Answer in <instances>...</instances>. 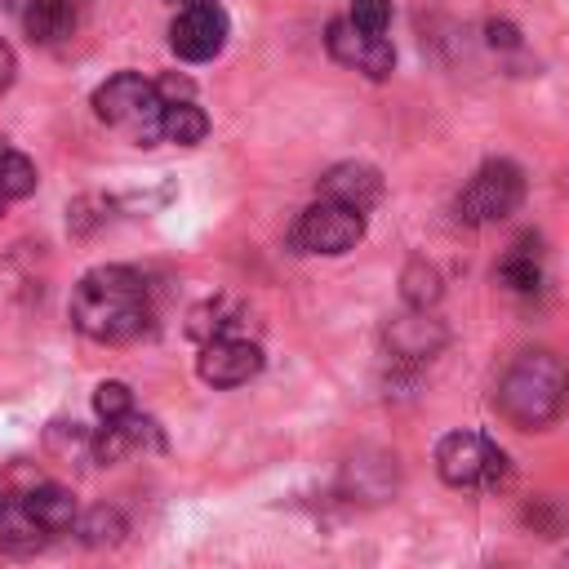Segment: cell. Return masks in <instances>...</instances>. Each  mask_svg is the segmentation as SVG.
Masks as SVG:
<instances>
[{
    "mask_svg": "<svg viewBox=\"0 0 569 569\" xmlns=\"http://www.w3.org/2000/svg\"><path fill=\"white\" fill-rule=\"evenodd\" d=\"M18 502H22V511L53 538V533H67V529H76V520H80V507H76V493L71 489H62V485H53V480H36L27 493H18Z\"/></svg>",
    "mask_w": 569,
    "mask_h": 569,
    "instance_id": "12",
    "label": "cell"
},
{
    "mask_svg": "<svg viewBox=\"0 0 569 569\" xmlns=\"http://www.w3.org/2000/svg\"><path fill=\"white\" fill-rule=\"evenodd\" d=\"M436 471L453 489H498L507 480V453L480 431H449L436 445Z\"/></svg>",
    "mask_w": 569,
    "mask_h": 569,
    "instance_id": "4",
    "label": "cell"
},
{
    "mask_svg": "<svg viewBox=\"0 0 569 569\" xmlns=\"http://www.w3.org/2000/svg\"><path fill=\"white\" fill-rule=\"evenodd\" d=\"M187 333L204 347L218 338H244V311L231 298H209L187 316Z\"/></svg>",
    "mask_w": 569,
    "mask_h": 569,
    "instance_id": "15",
    "label": "cell"
},
{
    "mask_svg": "<svg viewBox=\"0 0 569 569\" xmlns=\"http://www.w3.org/2000/svg\"><path fill=\"white\" fill-rule=\"evenodd\" d=\"M93 413H98L102 422H120V418L138 413V409H133V391H129L124 382H116V378L98 382V391H93Z\"/></svg>",
    "mask_w": 569,
    "mask_h": 569,
    "instance_id": "21",
    "label": "cell"
},
{
    "mask_svg": "<svg viewBox=\"0 0 569 569\" xmlns=\"http://www.w3.org/2000/svg\"><path fill=\"white\" fill-rule=\"evenodd\" d=\"M320 200H333V204H347L356 213H369L378 200H382V178L373 164H333L325 178H320Z\"/></svg>",
    "mask_w": 569,
    "mask_h": 569,
    "instance_id": "11",
    "label": "cell"
},
{
    "mask_svg": "<svg viewBox=\"0 0 569 569\" xmlns=\"http://www.w3.org/2000/svg\"><path fill=\"white\" fill-rule=\"evenodd\" d=\"M565 400H569V369L551 351L516 356L498 382V413L520 431H538L556 422Z\"/></svg>",
    "mask_w": 569,
    "mask_h": 569,
    "instance_id": "2",
    "label": "cell"
},
{
    "mask_svg": "<svg viewBox=\"0 0 569 569\" xmlns=\"http://www.w3.org/2000/svg\"><path fill=\"white\" fill-rule=\"evenodd\" d=\"M387 342H391L396 356L422 360V356H431V351L445 342V329H440L436 320H427V311H413V316H405V320H396V325L387 329Z\"/></svg>",
    "mask_w": 569,
    "mask_h": 569,
    "instance_id": "16",
    "label": "cell"
},
{
    "mask_svg": "<svg viewBox=\"0 0 569 569\" xmlns=\"http://www.w3.org/2000/svg\"><path fill=\"white\" fill-rule=\"evenodd\" d=\"M80 9H84V0H27L22 4L27 36L36 44H58L80 27Z\"/></svg>",
    "mask_w": 569,
    "mask_h": 569,
    "instance_id": "13",
    "label": "cell"
},
{
    "mask_svg": "<svg viewBox=\"0 0 569 569\" xmlns=\"http://www.w3.org/2000/svg\"><path fill=\"white\" fill-rule=\"evenodd\" d=\"M222 44H227V9L218 0H196L178 9L169 27V49L182 62H209L222 53Z\"/></svg>",
    "mask_w": 569,
    "mask_h": 569,
    "instance_id": "7",
    "label": "cell"
},
{
    "mask_svg": "<svg viewBox=\"0 0 569 569\" xmlns=\"http://www.w3.org/2000/svg\"><path fill=\"white\" fill-rule=\"evenodd\" d=\"M76 533L84 547H116L124 538V516L116 507H93L76 520Z\"/></svg>",
    "mask_w": 569,
    "mask_h": 569,
    "instance_id": "19",
    "label": "cell"
},
{
    "mask_svg": "<svg viewBox=\"0 0 569 569\" xmlns=\"http://www.w3.org/2000/svg\"><path fill=\"white\" fill-rule=\"evenodd\" d=\"M489 40H493V44H516V27H507V22H489Z\"/></svg>",
    "mask_w": 569,
    "mask_h": 569,
    "instance_id": "25",
    "label": "cell"
},
{
    "mask_svg": "<svg viewBox=\"0 0 569 569\" xmlns=\"http://www.w3.org/2000/svg\"><path fill=\"white\" fill-rule=\"evenodd\" d=\"M400 284H405L400 293H405V302H409L413 311H427V307L440 298V271H436L431 262H409Z\"/></svg>",
    "mask_w": 569,
    "mask_h": 569,
    "instance_id": "20",
    "label": "cell"
},
{
    "mask_svg": "<svg viewBox=\"0 0 569 569\" xmlns=\"http://www.w3.org/2000/svg\"><path fill=\"white\" fill-rule=\"evenodd\" d=\"M204 133H209V116H204L196 102H173V107H164V120H160V138H164V142L196 147Z\"/></svg>",
    "mask_w": 569,
    "mask_h": 569,
    "instance_id": "17",
    "label": "cell"
},
{
    "mask_svg": "<svg viewBox=\"0 0 569 569\" xmlns=\"http://www.w3.org/2000/svg\"><path fill=\"white\" fill-rule=\"evenodd\" d=\"M156 93H160L164 107H173V102H191V80H187V76H164V80H156Z\"/></svg>",
    "mask_w": 569,
    "mask_h": 569,
    "instance_id": "23",
    "label": "cell"
},
{
    "mask_svg": "<svg viewBox=\"0 0 569 569\" xmlns=\"http://www.w3.org/2000/svg\"><path fill=\"white\" fill-rule=\"evenodd\" d=\"M13 76H18V58H13V49L0 40V89H9Z\"/></svg>",
    "mask_w": 569,
    "mask_h": 569,
    "instance_id": "24",
    "label": "cell"
},
{
    "mask_svg": "<svg viewBox=\"0 0 569 569\" xmlns=\"http://www.w3.org/2000/svg\"><path fill=\"white\" fill-rule=\"evenodd\" d=\"M133 449H164L156 422L142 418V413H129V418H120V422H102L98 431H89V458L102 462V467L120 462V458L133 453Z\"/></svg>",
    "mask_w": 569,
    "mask_h": 569,
    "instance_id": "10",
    "label": "cell"
},
{
    "mask_svg": "<svg viewBox=\"0 0 569 569\" xmlns=\"http://www.w3.org/2000/svg\"><path fill=\"white\" fill-rule=\"evenodd\" d=\"M71 325L93 342H133L151 329V289L133 267H93L71 289Z\"/></svg>",
    "mask_w": 569,
    "mask_h": 569,
    "instance_id": "1",
    "label": "cell"
},
{
    "mask_svg": "<svg viewBox=\"0 0 569 569\" xmlns=\"http://www.w3.org/2000/svg\"><path fill=\"white\" fill-rule=\"evenodd\" d=\"M520 200H525V173H520V164H511V160H485L471 173V182L458 191V204L453 209H458L462 222L485 227V222L511 218L520 209Z\"/></svg>",
    "mask_w": 569,
    "mask_h": 569,
    "instance_id": "5",
    "label": "cell"
},
{
    "mask_svg": "<svg viewBox=\"0 0 569 569\" xmlns=\"http://www.w3.org/2000/svg\"><path fill=\"white\" fill-rule=\"evenodd\" d=\"M93 111L102 124L129 133L133 142L151 147L160 138V120H164V102L156 93V80H142L138 71H116L93 89Z\"/></svg>",
    "mask_w": 569,
    "mask_h": 569,
    "instance_id": "3",
    "label": "cell"
},
{
    "mask_svg": "<svg viewBox=\"0 0 569 569\" xmlns=\"http://www.w3.org/2000/svg\"><path fill=\"white\" fill-rule=\"evenodd\" d=\"M498 280L511 293H533L542 284V244L538 236H520L507 244V253L498 258Z\"/></svg>",
    "mask_w": 569,
    "mask_h": 569,
    "instance_id": "14",
    "label": "cell"
},
{
    "mask_svg": "<svg viewBox=\"0 0 569 569\" xmlns=\"http://www.w3.org/2000/svg\"><path fill=\"white\" fill-rule=\"evenodd\" d=\"M0 4H27V0H0Z\"/></svg>",
    "mask_w": 569,
    "mask_h": 569,
    "instance_id": "27",
    "label": "cell"
},
{
    "mask_svg": "<svg viewBox=\"0 0 569 569\" xmlns=\"http://www.w3.org/2000/svg\"><path fill=\"white\" fill-rule=\"evenodd\" d=\"M196 373L209 387H244L249 378L262 373V347L253 338H218L204 342L196 356Z\"/></svg>",
    "mask_w": 569,
    "mask_h": 569,
    "instance_id": "9",
    "label": "cell"
},
{
    "mask_svg": "<svg viewBox=\"0 0 569 569\" xmlns=\"http://www.w3.org/2000/svg\"><path fill=\"white\" fill-rule=\"evenodd\" d=\"M9 507H13V493L0 485V520H4V511H9Z\"/></svg>",
    "mask_w": 569,
    "mask_h": 569,
    "instance_id": "26",
    "label": "cell"
},
{
    "mask_svg": "<svg viewBox=\"0 0 569 569\" xmlns=\"http://www.w3.org/2000/svg\"><path fill=\"white\" fill-rule=\"evenodd\" d=\"M325 44L329 53L342 62V67H356L365 71L369 80H387L391 67H396V49L387 36H373V31H360L351 18H333L329 31H325Z\"/></svg>",
    "mask_w": 569,
    "mask_h": 569,
    "instance_id": "8",
    "label": "cell"
},
{
    "mask_svg": "<svg viewBox=\"0 0 569 569\" xmlns=\"http://www.w3.org/2000/svg\"><path fill=\"white\" fill-rule=\"evenodd\" d=\"M31 191H36V164L22 151L0 147V209L22 200V196H31Z\"/></svg>",
    "mask_w": 569,
    "mask_h": 569,
    "instance_id": "18",
    "label": "cell"
},
{
    "mask_svg": "<svg viewBox=\"0 0 569 569\" xmlns=\"http://www.w3.org/2000/svg\"><path fill=\"white\" fill-rule=\"evenodd\" d=\"M289 240H293L298 253L338 258V253H347V249H356L365 240V213H356L347 204H333V200H316V204H307L298 213Z\"/></svg>",
    "mask_w": 569,
    "mask_h": 569,
    "instance_id": "6",
    "label": "cell"
},
{
    "mask_svg": "<svg viewBox=\"0 0 569 569\" xmlns=\"http://www.w3.org/2000/svg\"><path fill=\"white\" fill-rule=\"evenodd\" d=\"M351 4V22L360 31H373V36H387V22H391V0H347Z\"/></svg>",
    "mask_w": 569,
    "mask_h": 569,
    "instance_id": "22",
    "label": "cell"
},
{
    "mask_svg": "<svg viewBox=\"0 0 569 569\" xmlns=\"http://www.w3.org/2000/svg\"><path fill=\"white\" fill-rule=\"evenodd\" d=\"M182 4H196V0H182Z\"/></svg>",
    "mask_w": 569,
    "mask_h": 569,
    "instance_id": "28",
    "label": "cell"
}]
</instances>
